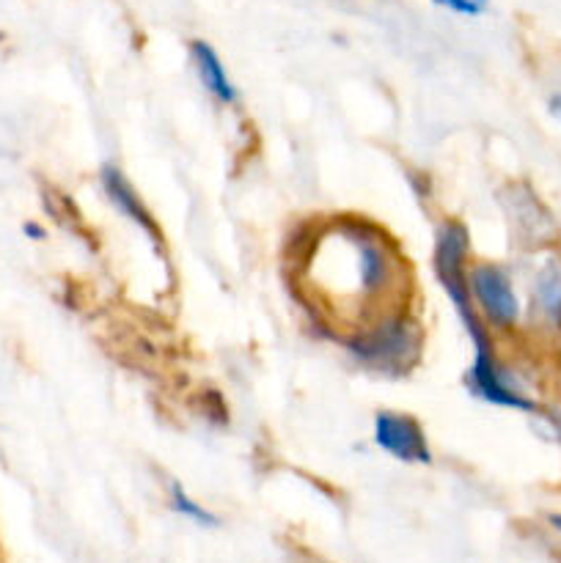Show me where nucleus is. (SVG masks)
<instances>
[{"label": "nucleus", "instance_id": "1", "mask_svg": "<svg viewBox=\"0 0 561 563\" xmlns=\"http://www.w3.org/2000/svg\"><path fill=\"white\" fill-rule=\"evenodd\" d=\"M468 253H471V240H468L465 225L457 223V220L440 225L438 240H435V275L454 302L457 313H460L462 324L473 341V350H479V346H490V335L482 319L476 317L471 286H468V273H471Z\"/></svg>", "mask_w": 561, "mask_h": 563}, {"label": "nucleus", "instance_id": "3", "mask_svg": "<svg viewBox=\"0 0 561 563\" xmlns=\"http://www.w3.org/2000/svg\"><path fill=\"white\" fill-rule=\"evenodd\" d=\"M468 286H471L473 306L484 313L493 328L512 330L520 322V300L515 295L509 273L498 264H476L468 273Z\"/></svg>", "mask_w": 561, "mask_h": 563}, {"label": "nucleus", "instance_id": "8", "mask_svg": "<svg viewBox=\"0 0 561 563\" xmlns=\"http://www.w3.org/2000/svg\"><path fill=\"white\" fill-rule=\"evenodd\" d=\"M190 55H193V64H196L198 77L201 82L207 86V91L212 93L218 102H237V88L231 82V77L226 75V66L220 60V55L209 47L207 42H193L190 44Z\"/></svg>", "mask_w": 561, "mask_h": 563}, {"label": "nucleus", "instance_id": "12", "mask_svg": "<svg viewBox=\"0 0 561 563\" xmlns=\"http://www.w3.org/2000/svg\"><path fill=\"white\" fill-rule=\"evenodd\" d=\"M550 110H553L556 119H561V93H559V97L550 99Z\"/></svg>", "mask_w": 561, "mask_h": 563}, {"label": "nucleus", "instance_id": "7", "mask_svg": "<svg viewBox=\"0 0 561 563\" xmlns=\"http://www.w3.org/2000/svg\"><path fill=\"white\" fill-rule=\"evenodd\" d=\"M102 187H105V192H108L110 203H113V207L119 209L124 218H130L132 223L141 225L146 234H152L154 240H160V231H157V225H154L152 214H148L146 203L141 201V196H138L135 190H132V185L124 179V174H121L119 168H113V165H105Z\"/></svg>", "mask_w": 561, "mask_h": 563}, {"label": "nucleus", "instance_id": "2", "mask_svg": "<svg viewBox=\"0 0 561 563\" xmlns=\"http://www.w3.org/2000/svg\"><path fill=\"white\" fill-rule=\"evenodd\" d=\"M350 352L369 368L385 374H402L416 363L421 350L418 324L405 313H385L383 319L363 328L355 339H350Z\"/></svg>", "mask_w": 561, "mask_h": 563}, {"label": "nucleus", "instance_id": "13", "mask_svg": "<svg viewBox=\"0 0 561 563\" xmlns=\"http://www.w3.org/2000/svg\"><path fill=\"white\" fill-rule=\"evenodd\" d=\"M550 526H553L556 531L561 533V515H553V517H550Z\"/></svg>", "mask_w": 561, "mask_h": 563}, {"label": "nucleus", "instance_id": "11", "mask_svg": "<svg viewBox=\"0 0 561 563\" xmlns=\"http://www.w3.org/2000/svg\"><path fill=\"white\" fill-rule=\"evenodd\" d=\"M435 3L446 5V9L457 11V14H468V16H476L487 9V0H435Z\"/></svg>", "mask_w": 561, "mask_h": 563}, {"label": "nucleus", "instance_id": "14", "mask_svg": "<svg viewBox=\"0 0 561 563\" xmlns=\"http://www.w3.org/2000/svg\"><path fill=\"white\" fill-rule=\"evenodd\" d=\"M559 427H561V421H559Z\"/></svg>", "mask_w": 561, "mask_h": 563}, {"label": "nucleus", "instance_id": "5", "mask_svg": "<svg viewBox=\"0 0 561 563\" xmlns=\"http://www.w3.org/2000/svg\"><path fill=\"white\" fill-rule=\"evenodd\" d=\"M468 385H471L473 396L490 401V405L512 407V410H522V412H537V405H534L522 390H517L515 385L509 383L506 372L501 368L498 357H495L493 346H482V350H476V355H473V366L471 372H468Z\"/></svg>", "mask_w": 561, "mask_h": 563}, {"label": "nucleus", "instance_id": "9", "mask_svg": "<svg viewBox=\"0 0 561 563\" xmlns=\"http://www.w3.org/2000/svg\"><path fill=\"white\" fill-rule=\"evenodd\" d=\"M534 308L553 328H561V262L550 258L534 278Z\"/></svg>", "mask_w": 561, "mask_h": 563}, {"label": "nucleus", "instance_id": "6", "mask_svg": "<svg viewBox=\"0 0 561 563\" xmlns=\"http://www.w3.org/2000/svg\"><path fill=\"white\" fill-rule=\"evenodd\" d=\"M509 214L517 223V231L526 242H534V245H544L556 236V225L550 220L548 209L539 203V198L534 196L526 187H515L509 203Z\"/></svg>", "mask_w": 561, "mask_h": 563}, {"label": "nucleus", "instance_id": "4", "mask_svg": "<svg viewBox=\"0 0 561 563\" xmlns=\"http://www.w3.org/2000/svg\"><path fill=\"white\" fill-rule=\"evenodd\" d=\"M374 443L385 454L407 462V465H429L432 462V451H429L421 423L416 418L405 416V412H377V418H374Z\"/></svg>", "mask_w": 561, "mask_h": 563}, {"label": "nucleus", "instance_id": "10", "mask_svg": "<svg viewBox=\"0 0 561 563\" xmlns=\"http://www.w3.org/2000/svg\"><path fill=\"white\" fill-rule=\"evenodd\" d=\"M170 506H174L182 517L198 522V526H207V528L218 526V520H215L207 509H201V506H198L196 500H193L190 495L179 487V484H170Z\"/></svg>", "mask_w": 561, "mask_h": 563}]
</instances>
